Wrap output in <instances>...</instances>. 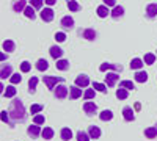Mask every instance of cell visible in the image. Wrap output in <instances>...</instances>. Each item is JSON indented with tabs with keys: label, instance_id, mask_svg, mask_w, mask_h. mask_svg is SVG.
<instances>
[{
	"label": "cell",
	"instance_id": "22",
	"mask_svg": "<svg viewBox=\"0 0 157 141\" xmlns=\"http://www.w3.org/2000/svg\"><path fill=\"white\" fill-rule=\"evenodd\" d=\"M148 80V72H145V71H138L137 74H135V82H138V83H145Z\"/></svg>",
	"mask_w": 157,
	"mask_h": 141
},
{
	"label": "cell",
	"instance_id": "47",
	"mask_svg": "<svg viewBox=\"0 0 157 141\" xmlns=\"http://www.w3.org/2000/svg\"><path fill=\"white\" fill-rule=\"evenodd\" d=\"M116 0H104V5H107V6H116Z\"/></svg>",
	"mask_w": 157,
	"mask_h": 141
},
{
	"label": "cell",
	"instance_id": "10",
	"mask_svg": "<svg viewBox=\"0 0 157 141\" xmlns=\"http://www.w3.org/2000/svg\"><path fill=\"white\" fill-rule=\"evenodd\" d=\"M96 32L93 30V28H85L83 32H82V38H85V39H88V41H94L96 39Z\"/></svg>",
	"mask_w": 157,
	"mask_h": 141
},
{
	"label": "cell",
	"instance_id": "37",
	"mask_svg": "<svg viewBox=\"0 0 157 141\" xmlns=\"http://www.w3.org/2000/svg\"><path fill=\"white\" fill-rule=\"evenodd\" d=\"M33 122H35V124H38V125H41V124H44V122H46V118L43 116V114H35Z\"/></svg>",
	"mask_w": 157,
	"mask_h": 141
},
{
	"label": "cell",
	"instance_id": "27",
	"mask_svg": "<svg viewBox=\"0 0 157 141\" xmlns=\"http://www.w3.org/2000/svg\"><path fill=\"white\" fill-rule=\"evenodd\" d=\"M2 47H3L5 52H13V50H14V43L10 41V39H6V41H3Z\"/></svg>",
	"mask_w": 157,
	"mask_h": 141
},
{
	"label": "cell",
	"instance_id": "8",
	"mask_svg": "<svg viewBox=\"0 0 157 141\" xmlns=\"http://www.w3.org/2000/svg\"><path fill=\"white\" fill-rule=\"evenodd\" d=\"M60 24H61V27H63L64 30H71V28L74 27V19H72L71 16H64Z\"/></svg>",
	"mask_w": 157,
	"mask_h": 141
},
{
	"label": "cell",
	"instance_id": "41",
	"mask_svg": "<svg viewBox=\"0 0 157 141\" xmlns=\"http://www.w3.org/2000/svg\"><path fill=\"white\" fill-rule=\"evenodd\" d=\"M43 3H44V0H30V5H32L33 8H36V9L41 8Z\"/></svg>",
	"mask_w": 157,
	"mask_h": 141
},
{
	"label": "cell",
	"instance_id": "48",
	"mask_svg": "<svg viewBox=\"0 0 157 141\" xmlns=\"http://www.w3.org/2000/svg\"><path fill=\"white\" fill-rule=\"evenodd\" d=\"M44 2H46L47 5H50V6H52V5H55V3H57V0H44Z\"/></svg>",
	"mask_w": 157,
	"mask_h": 141
},
{
	"label": "cell",
	"instance_id": "7",
	"mask_svg": "<svg viewBox=\"0 0 157 141\" xmlns=\"http://www.w3.org/2000/svg\"><path fill=\"white\" fill-rule=\"evenodd\" d=\"M25 8H27V2H25V0H14V2H13V11L14 13H21Z\"/></svg>",
	"mask_w": 157,
	"mask_h": 141
},
{
	"label": "cell",
	"instance_id": "46",
	"mask_svg": "<svg viewBox=\"0 0 157 141\" xmlns=\"http://www.w3.org/2000/svg\"><path fill=\"white\" fill-rule=\"evenodd\" d=\"M43 110V105H38V104H35V105H32V108H30V111L35 114V113H39Z\"/></svg>",
	"mask_w": 157,
	"mask_h": 141
},
{
	"label": "cell",
	"instance_id": "32",
	"mask_svg": "<svg viewBox=\"0 0 157 141\" xmlns=\"http://www.w3.org/2000/svg\"><path fill=\"white\" fill-rule=\"evenodd\" d=\"M68 8H69L71 11H78L82 6L78 5V3L75 2V0H68Z\"/></svg>",
	"mask_w": 157,
	"mask_h": 141
},
{
	"label": "cell",
	"instance_id": "4",
	"mask_svg": "<svg viewBox=\"0 0 157 141\" xmlns=\"http://www.w3.org/2000/svg\"><path fill=\"white\" fill-rule=\"evenodd\" d=\"M109 69L116 71V72H121V71H123V66H121V65H112V63H102V65L99 66V71H101V72H105V71H109Z\"/></svg>",
	"mask_w": 157,
	"mask_h": 141
},
{
	"label": "cell",
	"instance_id": "36",
	"mask_svg": "<svg viewBox=\"0 0 157 141\" xmlns=\"http://www.w3.org/2000/svg\"><path fill=\"white\" fill-rule=\"evenodd\" d=\"M14 94H16V88H14V86H8V88H6V91L3 93L5 97H13Z\"/></svg>",
	"mask_w": 157,
	"mask_h": 141
},
{
	"label": "cell",
	"instance_id": "1",
	"mask_svg": "<svg viewBox=\"0 0 157 141\" xmlns=\"http://www.w3.org/2000/svg\"><path fill=\"white\" fill-rule=\"evenodd\" d=\"M8 113H10V118H11V125H14L16 122H22L25 119V108H24V104L19 99L11 100Z\"/></svg>",
	"mask_w": 157,
	"mask_h": 141
},
{
	"label": "cell",
	"instance_id": "13",
	"mask_svg": "<svg viewBox=\"0 0 157 141\" xmlns=\"http://www.w3.org/2000/svg\"><path fill=\"white\" fill-rule=\"evenodd\" d=\"M123 116L126 121H134L135 119V114H134V110L130 107H124L123 108Z\"/></svg>",
	"mask_w": 157,
	"mask_h": 141
},
{
	"label": "cell",
	"instance_id": "5",
	"mask_svg": "<svg viewBox=\"0 0 157 141\" xmlns=\"http://www.w3.org/2000/svg\"><path fill=\"white\" fill-rule=\"evenodd\" d=\"M41 19L44 22H52L54 20V11H52V8H44L41 11Z\"/></svg>",
	"mask_w": 157,
	"mask_h": 141
},
{
	"label": "cell",
	"instance_id": "35",
	"mask_svg": "<svg viewBox=\"0 0 157 141\" xmlns=\"http://www.w3.org/2000/svg\"><path fill=\"white\" fill-rule=\"evenodd\" d=\"M93 88L96 89V91H101V93H105L107 91V85H102V83H98V82L93 83Z\"/></svg>",
	"mask_w": 157,
	"mask_h": 141
},
{
	"label": "cell",
	"instance_id": "17",
	"mask_svg": "<svg viewBox=\"0 0 157 141\" xmlns=\"http://www.w3.org/2000/svg\"><path fill=\"white\" fill-rule=\"evenodd\" d=\"M88 135L91 136V138H99L101 136V129H99V127H96V125H90L88 127Z\"/></svg>",
	"mask_w": 157,
	"mask_h": 141
},
{
	"label": "cell",
	"instance_id": "43",
	"mask_svg": "<svg viewBox=\"0 0 157 141\" xmlns=\"http://www.w3.org/2000/svg\"><path fill=\"white\" fill-rule=\"evenodd\" d=\"M30 68H32V66H30V63H29V61L21 63V71H22V72H29V71H30Z\"/></svg>",
	"mask_w": 157,
	"mask_h": 141
},
{
	"label": "cell",
	"instance_id": "30",
	"mask_svg": "<svg viewBox=\"0 0 157 141\" xmlns=\"http://www.w3.org/2000/svg\"><path fill=\"white\" fill-rule=\"evenodd\" d=\"M41 135H43V138H44V139H50L52 136H54V130H52L50 127H44Z\"/></svg>",
	"mask_w": 157,
	"mask_h": 141
},
{
	"label": "cell",
	"instance_id": "34",
	"mask_svg": "<svg viewBox=\"0 0 157 141\" xmlns=\"http://www.w3.org/2000/svg\"><path fill=\"white\" fill-rule=\"evenodd\" d=\"M90 138H91V136H90L88 133L82 132V130L77 132V141H90Z\"/></svg>",
	"mask_w": 157,
	"mask_h": 141
},
{
	"label": "cell",
	"instance_id": "26",
	"mask_svg": "<svg viewBox=\"0 0 157 141\" xmlns=\"http://www.w3.org/2000/svg\"><path fill=\"white\" fill-rule=\"evenodd\" d=\"M99 118H101V121H110V119L113 118V113H112L110 110H104V111L99 114Z\"/></svg>",
	"mask_w": 157,
	"mask_h": 141
},
{
	"label": "cell",
	"instance_id": "40",
	"mask_svg": "<svg viewBox=\"0 0 157 141\" xmlns=\"http://www.w3.org/2000/svg\"><path fill=\"white\" fill-rule=\"evenodd\" d=\"M10 80H11V83H13V85H16V83H21L22 77H21L19 74H13V75L10 77Z\"/></svg>",
	"mask_w": 157,
	"mask_h": 141
},
{
	"label": "cell",
	"instance_id": "20",
	"mask_svg": "<svg viewBox=\"0 0 157 141\" xmlns=\"http://www.w3.org/2000/svg\"><path fill=\"white\" fill-rule=\"evenodd\" d=\"M123 14H124V8H123V6H118V5H116V6L113 8V11L110 13V16H112L113 19H118V17H121Z\"/></svg>",
	"mask_w": 157,
	"mask_h": 141
},
{
	"label": "cell",
	"instance_id": "3",
	"mask_svg": "<svg viewBox=\"0 0 157 141\" xmlns=\"http://www.w3.org/2000/svg\"><path fill=\"white\" fill-rule=\"evenodd\" d=\"M54 94H55L57 99H64V97L68 96V86L63 85V83H60V85L54 89Z\"/></svg>",
	"mask_w": 157,
	"mask_h": 141
},
{
	"label": "cell",
	"instance_id": "6",
	"mask_svg": "<svg viewBox=\"0 0 157 141\" xmlns=\"http://www.w3.org/2000/svg\"><path fill=\"white\" fill-rule=\"evenodd\" d=\"M105 80H107V86H115L116 85V82L120 80V75H118L116 72H110V74H107L105 75Z\"/></svg>",
	"mask_w": 157,
	"mask_h": 141
},
{
	"label": "cell",
	"instance_id": "28",
	"mask_svg": "<svg viewBox=\"0 0 157 141\" xmlns=\"http://www.w3.org/2000/svg\"><path fill=\"white\" fill-rule=\"evenodd\" d=\"M24 14L27 16L29 19H32V20L36 17V14H35V9H33V6H32V5H30V6H27V8L24 9Z\"/></svg>",
	"mask_w": 157,
	"mask_h": 141
},
{
	"label": "cell",
	"instance_id": "31",
	"mask_svg": "<svg viewBox=\"0 0 157 141\" xmlns=\"http://www.w3.org/2000/svg\"><path fill=\"white\" fill-rule=\"evenodd\" d=\"M129 89H126V88H120V89H118V91H116V97L118 99H127V96H129Z\"/></svg>",
	"mask_w": 157,
	"mask_h": 141
},
{
	"label": "cell",
	"instance_id": "18",
	"mask_svg": "<svg viewBox=\"0 0 157 141\" xmlns=\"http://www.w3.org/2000/svg\"><path fill=\"white\" fill-rule=\"evenodd\" d=\"M145 136L152 139V138H157V125H152V127H148L145 130Z\"/></svg>",
	"mask_w": 157,
	"mask_h": 141
},
{
	"label": "cell",
	"instance_id": "39",
	"mask_svg": "<svg viewBox=\"0 0 157 141\" xmlns=\"http://www.w3.org/2000/svg\"><path fill=\"white\" fill-rule=\"evenodd\" d=\"M120 86H121V88H126V89H134V88H135L134 83L129 82V80H123V82L120 83Z\"/></svg>",
	"mask_w": 157,
	"mask_h": 141
},
{
	"label": "cell",
	"instance_id": "12",
	"mask_svg": "<svg viewBox=\"0 0 157 141\" xmlns=\"http://www.w3.org/2000/svg\"><path fill=\"white\" fill-rule=\"evenodd\" d=\"M146 16H148L149 19H152V17L157 16V3H149V5L146 6Z\"/></svg>",
	"mask_w": 157,
	"mask_h": 141
},
{
	"label": "cell",
	"instance_id": "15",
	"mask_svg": "<svg viewBox=\"0 0 157 141\" xmlns=\"http://www.w3.org/2000/svg\"><path fill=\"white\" fill-rule=\"evenodd\" d=\"M13 75V68L10 66V65H3L2 66V71H0V77H2V80H5L6 77H11Z\"/></svg>",
	"mask_w": 157,
	"mask_h": 141
},
{
	"label": "cell",
	"instance_id": "11",
	"mask_svg": "<svg viewBox=\"0 0 157 141\" xmlns=\"http://www.w3.org/2000/svg\"><path fill=\"white\" fill-rule=\"evenodd\" d=\"M75 85L78 86V88H86L88 85H90V79H88V77L86 75H78L77 77V79H75Z\"/></svg>",
	"mask_w": 157,
	"mask_h": 141
},
{
	"label": "cell",
	"instance_id": "16",
	"mask_svg": "<svg viewBox=\"0 0 157 141\" xmlns=\"http://www.w3.org/2000/svg\"><path fill=\"white\" fill-rule=\"evenodd\" d=\"M83 110H85V113H86V114H93V113L98 110V105L94 104V102H85Z\"/></svg>",
	"mask_w": 157,
	"mask_h": 141
},
{
	"label": "cell",
	"instance_id": "45",
	"mask_svg": "<svg viewBox=\"0 0 157 141\" xmlns=\"http://www.w3.org/2000/svg\"><path fill=\"white\" fill-rule=\"evenodd\" d=\"M83 97L85 99H93L94 97V89H86V91H85V94H83Z\"/></svg>",
	"mask_w": 157,
	"mask_h": 141
},
{
	"label": "cell",
	"instance_id": "19",
	"mask_svg": "<svg viewBox=\"0 0 157 141\" xmlns=\"http://www.w3.org/2000/svg\"><path fill=\"white\" fill-rule=\"evenodd\" d=\"M98 16L99 17H107L109 14H110V11H109V6L107 5H101V6H98Z\"/></svg>",
	"mask_w": 157,
	"mask_h": 141
},
{
	"label": "cell",
	"instance_id": "21",
	"mask_svg": "<svg viewBox=\"0 0 157 141\" xmlns=\"http://www.w3.org/2000/svg\"><path fill=\"white\" fill-rule=\"evenodd\" d=\"M55 66H57V69H60V71H68V69H69V61H68V60H57Z\"/></svg>",
	"mask_w": 157,
	"mask_h": 141
},
{
	"label": "cell",
	"instance_id": "9",
	"mask_svg": "<svg viewBox=\"0 0 157 141\" xmlns=\"http://www.w3.org/2000/svg\"><path fill=\"white\" fill-rule=\"evenodd\" d=\"M27 133H29L32 138H38L39 135L43 133V130L39 129V125H38V124H35V125H30L29 129H27Z\"/></svg>",
	"mask_w": 157,
	"mask_h": 141
},
{
	"label": "cell",
	"instance_id": "14",
	"mask_svg": "<svg viewBox=\"0 0 157 141\" xmlns=\"http://www.w3.org/2000/svg\"><path fill=\"white\" fill-rule=\"evenodd\" d=\"M49 52H50L52 58H55V60H60V58H61V55H63V50H61L58 46H52Z\"/></svg>",
	"mask_w": 157,
	"mask_h": 141
},
{
	"label": "cell",
	"instance_id": "42",
	"mask_svg": "<svg viewBox=\"0 0 157 141\" xmlns=\"http://www.w3.org/2000/svg\"><path fill=\"white\" fill-rule=\"evenodd\" d=\"M2 121H3V122H8V124H11V118H10V113H8L6 110H3V111H2Z\"/></svg>",
	"mask_w": 157,
	"mask_h": 141
},
{
	"label": "cell",
	"instance_id": "24",
	"mask_svg": "<svg viewBox=\"0 0 157 141\" xmlns=\"http://www.w3.org/2000/svg\"><path fill=\"white\" fill-rule=\"evenodd\" d=\"M72 138V132L69 127H64V129H61V139L63 141H69Z\"/></svg>",
	"mask_w": 157,
	"mask_h": 141
},
{
	"label": "cell",
	"instance_id": "23",
	"mask_svg": "<svg viewBox=\"0 0 157 141\" xmlns=\"http://www.w3.org/2000/svg\"><path fill=\"white\" fill-rule=\"evenodd\" d=\"M47 68H49V63H47V60H44V58L38 60V63H36V69H38V71L44 72V71H47Z\"/></svg>",
	"mask_w": 157,
	"mask_h": 141
},
{
	"label": "cell",
	"instance_id": "44",
	"mask_svg": "<svg viewBox=\"0 0 157 141\" xmlns=\"http://www.w3.org/2000/svg\"><path fill=\"white\" fill-rule=\"evenodd\" d=\"M55 39H57L58 43H63L64 39H66V35H64L63 32H58V33H55Z\"/></svg>",
	"mask_w": 157,
	"mask_h": 141
},
{
	"label": "cell",
	"instance_id": "2",
	"mask_svg": "<svg viewBox=\"0 0 157 141\" xmlns=\"http://www.w3.org/2000/svg\"><path fill=\"white\" fill-rule=\"evenodd\" d=\"M43 82L46 83V86L49 89H55V85L57 83H63V79L61 77H44Z\"/></svg>",
	"mask_w": 157,
	"mask_h": 141
},
{
	"label": "cell",
	"instance_id": "33",
	"mask_svg": "<svg viewBox=\"0 0 157 141\" xmlns=\"http://www.w3.org/2000/svg\"><path fill=\"white\" fill-rule=\"evenodd\" d=\"M36 85H38V79H36V77H32V79L29 80V89H30V93H35Z\"/></svg>",
	"mask_w": 157,
	"mask_h": 141
},
{
	"label": "cell",
	"instance_id": "25",
	"mask_svg": "<svg viewBox=\"0 0 157 141\" xmlns=\"http://www.w3.org/2000/svg\"><path fill=\"white\" fill-rule=\"evenodd\" d=\"M69 96H71V99H78V97L82 96V89L78 88V86H72L71 91H69Z\"/></svg>",
	"mask_w": 157,
	"mask_h": 141
},
{
	"label": "cell",
	"instance_id": "38",
	"mask_svg": "<svg viewBox=\"0 0 157 141\" xmlns=\"http://www.w3.org/2000/svg\"><path fill=\"white\" fill-rule=\"evenodd\" d=\"M154 61H155V55L154 54H146L145 55V63L146 65H154Z\"/></svg>",
	"mask_w": 157,
	"mask_h": 141
},
{
	"label": "cell",
	"instance_id": "29",
	"mask_svg": "<svg viewBox=\"0 0 157 141\" xmlns=\"http://www.w3.org/2000/svg\"><path fill=\"white\" fill-rule=\"evenodd\" d=\"M130 68H132V69H141L143 68V61L140 60V58H134L132 61H130Z\"/></svg>",
	"mask_w": 157,
	"mask_h": 141
}]
</instances>
